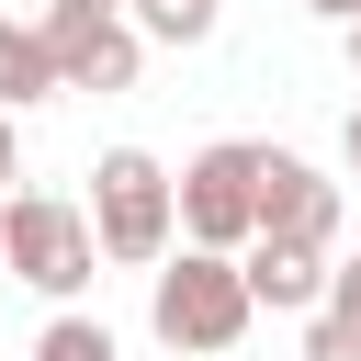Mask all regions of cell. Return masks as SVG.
<instances>
[{
    "instance_id": "cell-5",
    "label": "cell",
    "mask_w": 361,
    "mask_h": 361,
    "mask_svg": "<svg viewBox=\"0 0 361 361\" xmlns=\"http://www.w3.org/2000/svg\"><path fill=\"white\" fill-rule=\"evenodd\" d=\"M45 45H56L68 90H135V68H147V34L90 0H45Z\"/></svg>"
},
{
    "instance_id": "cell-3",
    "label": "cell",
    "mask_w": 361,
    "mask_h": 361,
    "mask_svg": "<svg viewBox=\"0 0 361 361\" xmlns=\"http://www.w3.org/2000/svg\"><path fill=\"white\" fill-rule=\"evenodd\" d=\"M259 169H271V147H248V135H214V147H192L180 158V248H248L259 237Z\"/></svg>"
},
{
    "instance_id": "cell-1",
    "label": "cell",
    "mask_w": 361,
    "mask_h": 361,
    "mask_svg": "<svg viewBox=\"0 0 361 361\" xmlns=\"http://www.w3.org/2000/svg\"><path fill=\"white\" fill-rule=\"evenodd\" d=\"M248 316H259V293H248V259H226V248H180V259L147 271V327H158L180 361L237 350Z\"/></svg>"
},
{
    "instance_id": "cell-11",
    "label": "cell",
    "mask_w": 361,
    "mask_h": 361,
    "mask_svg": "<svg viewBox=\"0 0 361 361\" xmlns=\"http://www.w3.org/2000/svg\"><path fill=\"white\" fill-rule=\"evenodd\" d=\"M338 158H350V180H361V102H350V124H338Z\"/></svg>"
},
{
    "instance_id": "cell-17",
    "label": "cell",
    "mask_w": 361,
    "mask_h": 361,
    "mask_svg": "<svg viewBox=\"0 0 361 361\" xmlns=\"http://www.w3.org/2000/svg\"><path fill=\"white\" fill-rule=\"evenodd\" d=\"M350 68H361V23H350Z\"/></svg>"
},
{
    "instance_id": "cell-16",
    "label": "cell",
    "mask_w": 361,
    "mask_h": 361,
    "mask_svg": "<svg viewBox=\"0 0 361 361\" xmlns=\"http://www.w3.org/2000/svg\"><path fill=\"white\" fill-rule=\"evenodd\" d=\"M180 11H203V23H214V0H180Z\"/></svg>"
},
{
    "instance_id": "cell-12",
    "label": "cell",
    "mask_w": 361,
    "mask_h": 361,
    "mask_svg": "<svg viewBox=\"0 0 361 361\" xmlns=\"http://www.w3.org/2000/svg\"><path fill=\"white\" fill-rule=\"evenodd\" d=\"M0 180H23V135H11V113H0Z\"/></svg>"
},
{
    "instance_id": "cell-4",
    "label": "cell",
    "mask_w": 361,
    "mask_h": 361,
    "mask_svg": "<svg viewBox=\"0 0 361 361\" xmlns=\"http://www.w3.org/2000/svg\"><path fill=\"white\" fill-rule=\"evenodd\" d=\"M0 237H11V282L56 293V305L90 293V259H102L90 203H68V192H11V203H0Z\"/></svg>"
},
{
    "instance_id": "cell-8",
    "label": "cell",
    "mask_w": 361,
    "mask_h": 361,
    "mask_svg": "<svg viewBox=\"0 0 361 361\" xmlns=\"http://www.w3.org/2000/svg\"><path fill=\"white\" fill-rule=\"evenodd\" d=\"M56 90H68V68H56L45 23H0V113H23V102H56Z\"/></svg>"
},
{
    "instance_id": "cell-14",
    "label": "cell",
    "mask_w": 361,
    "mask_h": 361,
    "mask_svg": "<svg viewBox=\"0 0 361 361\" xmlns=\"http://www.w3.org/2000/svg\"><path fill=\"white\" fill-rule=\"evenodd\" d=\"M338 293H361V248H350V259H338Z\"/></svg>"
},
{
    "instance_id": "cell-9",
    "label": "cell",
    "mask_w": 361,
    "mask_h": 361,
    "mask_svg": "<svg viewBox=\"0 0 361 361\" xmlns=\"http://www.w3.org/2000/svg\"><path fill=\"white\" fill-rule=\"evenodd\" d=\"M34 361H124V338H113L102 316H79V305H56V316L34 327Z\"/></svg>"
},
{
    "instance_id": "cell-10",
    "label": "cell",
    "mask_w": 361,
    "mask_h": 361,
    "mask_svg": "<svg viewBox=\"0 0 361 361\" xmlns=\"http://www.w3.org/2000/svg\"><path fill=\"white\" fill-rule=\"evenodd\" d=\"M305 361H361V293L327 282V305L305 316Z\"/></svg>"
},
{
    "instance_id": "cell-13",
    "label": "cell",
    "mask_w": 361,
    "mask_h": 361,
    "mask_svg": "<svg viewBox=\"0 0 361 361\" xmlns=\"http://www.w3.org/2000/svg\"><path fill=\"white\" fill-rule=\"evenodd\" d=\"M305 11H327V23H361V0H305Z\"/></svg>"
},
{
    "instance_id": "cell-6",
    "label": "cell",
    "mask_w": 361,
    "mask_h": 361,
    "mask_svg": "<svg viewBox=\"0 0 361 361\" xmlns=\"http://www.w3.org/2000/svg\"><path fill=\"white\" fill-rule=\"evenodd\" d=\"M338 214H350V192H338L316 158L271 147V169H259V237H305V248H338Z\"/></svg>"
},
{
    "instance_id": "cell-7",
    "label": "cell",
    "mask_w": 361,
    "mask_h": 361,
    "mask_svg": "<svg viewBox=\"0 0 361 361\" xmlns=\"http://www.w3.org/2000/svg\"><path fill=\"white\" fill-rule=\"evenodd\" d=\"M237 259H248V293H259L271 316H316V305H327V282H338V259H327V248H305V237H248Z\"/></svg>"
},
{
    "instance_id": "cell-18",
    "label": "cell",
    "mask_w": 361,
    "mask_h": 361,
    "mask_svg": "<svg viewBox=\"0 0 361 361\" xmlns=\"http://www.w3.org/2000/svg\"><path fill=\"white\" fill-rule=\"evenodd\" d=\"M0 271H11V237H0Z\"/></svg>"
},
{
    "instance_id": "cell-2",
    "label": "cell",
    "mask_w": 361,
    "mask_h": 361,
    "mask_svg": "<svg viewBox=\"0 0 361 361\" xmlns=\"http://www.w3.org/2000/svg\"><path fill=\"white\" fill-rule=\"evenodd\" d=\"M90 226H102V259L113 271H158L169 237H180V180L147 147H102L90 158Z\"/></svg>"
},
{
    "instance_id": "cell-15",
    "label": "cell",
    "mask_w": 361,
    "mask_h": 361,
    "mask_svg": "<svg viewBox=\"0 0 361 361\" xmlns=\"http://www.w3.org/2000/svg\"><path fill=\"white\" fill-rule=\"evenodd\" d=\"M90 11H124V23H135V11H147V0H90Z\"/></svg>"
}]
</instances>
